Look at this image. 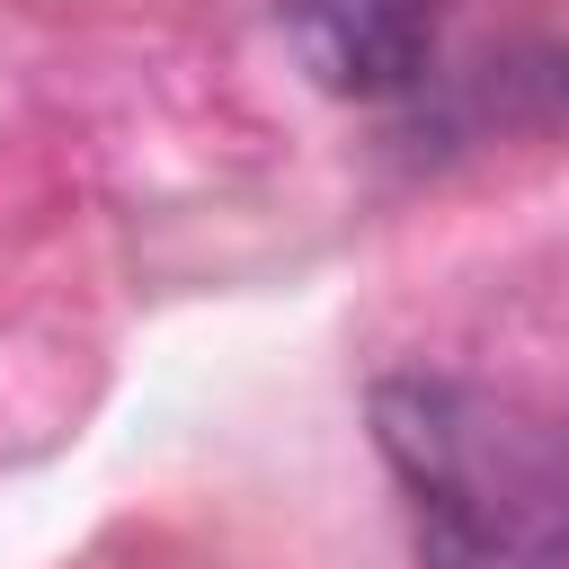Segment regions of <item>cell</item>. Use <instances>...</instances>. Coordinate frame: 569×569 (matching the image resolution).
Here are the masks:
<instances>
[{
	"label": "cell",
	"mask_w": 569,
	"mask_h": 569,
	"mask_svg": "<svg viewBox=\"0 0 569 569\" xmlns=\"http://www.w3.org/2000/svg\"><path fill=\"white\" fill-rule=\"evenodd\" d=\"M453 0H284V44L329 98H400L436 44Z\"/></svg>",
	"instance_id": "cell-2"
},
{
	"label": "cell",
	"mask_w": 569,
	"mask_h": 569,
	"mask_svg": "<svg viewBox=\"0 0 569 569\" xmlns=\"http://www.w3.org/2000/svg\"><path fill=\"white\" fill-rule=\"evenodd\" d=\"M373 445L409 498L418 569H569L560 409L462 373H391L373 391Z\"/></svg>",
	"instance_id": "cell-1"
}]
</instances>
